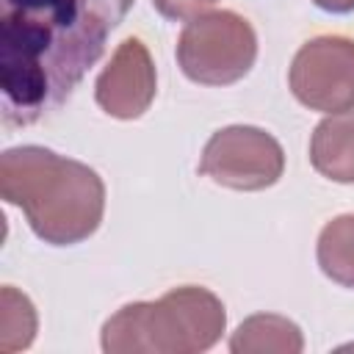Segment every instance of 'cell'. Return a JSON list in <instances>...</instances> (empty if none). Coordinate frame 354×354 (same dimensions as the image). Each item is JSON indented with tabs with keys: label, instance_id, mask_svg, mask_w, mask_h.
Here are the masks:
<instances>
[{
	"label": "cell",
	"instance_id": "1",
	"mask_svg": "<svg viewBox=\"0 0 354 354\" xmlns=\"http://www.w3.org/2000/svg\"><path fill=\"white\" fill-rule=\"evenodd\" d=\"M122 19L111 0H0L3 122L33 124L55 111Z\"/></svg>",
	"mask_w": 354,
	"mask_h": 354
},
{
	"label": "cell",
	"instance_id": "2",
	"mask_svg": "<svg viewBox=\"0 0 354 354\" xmlns=\"http://www.w3.org/2000/svg\"><path fill=\"white\" fill-rule=\"evenodd\" d=\"M0 194L50 246H75L91 238L105 213L102 177L86 163L36 144L3 152Z\"/></svg>",
	"mask_w": 354,
	"mask_h": 354
},
{
	"label": "cell",
	"instance_id": "3",
	"mask_svg": "<svg viewBox=\"0 0 354 354\" xmlns=\"http://www.w3.org/2000/svg\"><path fill=\"white\" fill-rule=\"evenodd\" d=\"M227 326L221 299L199 285H183L158 301L124 304L102 324L105 354H199L218 343Z\"/></svg>",
	"mask_w": 354,
	"mask_h": 354
},
{
	"label": "cell",
	"instance_id": "4",
	"mask_svg": "<svg viewBox=\"0 0 354 354\" xmlns=\"http://www.w3.org/2000/svg\"><path fill=\"white\" fill-rule=\"evenodd\" d=\"M257 58V33L235 11H205L183 28L177 64L202 86H230L249 75Z\"/></svg>",
	"mask_w": 354,
	"mask_h": 354
},
{
	"label": "cell",
	"instance_id": "5",
	"mask_svg": "<svg viewBox=\"0 0 354 354\" xmlns=\"http://www.w3.org/2000/svg\"><path fill=\"white\" fill-rule=\"evenodd\" d=\"M199 171L232 191H263L282 177L285 152L271 133L252 124H230L207 138Z\"/></svg>",
	"mask_w": 354,
	"mask_h": 354
},
{
	"label": "cell",
	"instance_id": "6",
	"mask_svg": "<svg viewBox=\"0 0 354 354\" xmlns=\"http://www.w3.org/2000/svg\"><path fill=\"white\" fill-rule=\"evenodd\" d=\"M288 83L310 111H354V39L332 33L304 41L293 55Z\"/></svg>",
	"mask_w": 354,
	"mask_h": 354
},
{
	"label": "cell",
	"instance_id": "7",
	"mask_svg": "<svg viewBox=\"0 0 354 354\" xmlns=\"http://www.w3.org/2000/svg\"><path fill=\"white\" fill-rule=\"evenodd\" d=\"M155 88L158 77L152 55L141 39L130 36L113 50L108 66L100 72L94 83V97L108 116L138 119L152 105Z\"/></svg>",
	"mask_w": 354,
	"mask_h": 354
},
{
	"label": "cell",
	"instance_id": "8",
	"mask_svg": "<svg viewBox=\"0 0 354 354\" xmlns=\"http://www.w3.org/2000/svg\"><path fill=\"white\" fill-rule=\"evenodd\" d=\"M310 163L335 183H354V113H329L315 124Z\"/></svg>",
	"mask_w": 354,
	"mask_h": 354
},
{
	"label": "cell",
	"instance_id": "9",
	"mask_svg": "<svg viewBox=\"0 0 354 354\" xmlns=\"http://www.w3.org/2000/svg\"><path fill=\"white\" fill-rule=\"evenodd\" d=\"M304 348L301 329L274 313H260L246 318L230 337V351L232 354H299Z\"/></svg>",
	"mask_w": 354,
	"mask_h": 354
},
{
	"label": "cell",
	"instance_id": "10",
	"mask_svg": "<svg viewBox=\"0 0 354 354\" xmlns=\"http://www.w3.org/2000/svg\"><path fill=\"white\" fill-rule=\"evenodd\" d=\"M315 257L332 282L354 288V213H343L324 224Z\"/></svg>",
	"mask_w": 354,
	"mask_h": 354
},
{
	"label": "cell",
	"instance_id": "11",
	"mask_svg": "<svg viewBox=\"0 0 354 354\" xmlns=\"http://www.w3.org/2000/svg\"><path fill=\"white\" fill-rule=\"evenodd\" d=\"M36 310L33 301L17 288L6 285L0 290V351L14 354L33 343L36 337Z\"/></svg>",
	"mask_w": 354,
	"mask_h": 354
},
{
	"label": "cell",
	"instance_id": "12",
	"mask_svg": "<svg viewBox=\"0 0 354 354\" xmlns=\"http://www.w3.org/2000/svg\"><path fill=\"white\" fill-rule=\"evenodd\" d=\"M218 0H152V6L158 8L160 17L183 22V19H194L199 14H205L210 6H216Z\"/></svg>",
	"mask_w": 354,
	"mask_h": 354
},
{
	"label": "cell",
	"instance_id": "13",
	"mask_svg": "<svg viewBox=\"0 0 354 354\" xmlns=\"http://www.w3.org/2000/svg\"><path fill=\"white\" fill-rule=\"evenodd\" d=\"M318 8L329 11V14H348L354 11V0H313Z\"/></svg>",
	"mask_w": 354,
	"mask_h": 354
},
{
	"label": "cell",
	"instance_id": "14",
	"mask_svg": "<svg viewBox=\"0 0 354 354\" xmlns=\"http://www.w3.org/2000/svg\"><path fill=\"white\" fill-rule=\"evenodd\" d=\"M111 3H113V6H116V11H119V14H122V17H124V14H127V11H130V6H133V0H111Z\"/></svg>",
	"mask_w": 354,
	"mask_h": 354
}]
</instances>
